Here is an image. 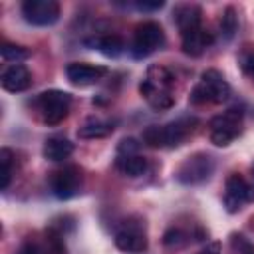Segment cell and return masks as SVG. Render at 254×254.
Returning a JSON list of instances; mask_svg holds the SVG:
<instances>
[{
	"label": "cell",
	"mask_w": 254,
	"mask_h": 254,
	"mask_svg": "<svg viewBox=\"0 0 254 254\" xmlns=\"http://www.w3.org/2000/svg\"><path fill=\"white\" fill-rule=\"evenodd\" d=\"M173 83H175L173 73L165 65L155 64V65H149L145 79L139 83V91L153 109L165 111L175 105Z\"/></svg>",
	"instance_id": "obj_1"
},
{
	"label": "cell",
	"mask_w": 254,
	"mask_h": 254,
	"mask_svg": "<svg viewBox=\"0 0 254 254\" xmlns=\"http://www.w3.org/2000/svg\"><path fill=\"white\" fill-rule=\"evenodd\" d=\"M196 125V117H179L165 125H149L143 131V143L153 149H175L181 147L189 135H192Z\"/></svg>",
	"instance_id": "obj_2"
},
{
	"label": "cell",
	"mask_w": 254,
	"mask_h": 254,
	"mask_svg": "<svg viewBox=\"0 0 254 254\" xmlns=\"http://www.w3.org/2000/svg\"><path fill=\"white\" fill-rule=\"evenodd\" d=\"M228 97H230V85L224 79V75L218 69H206L192 87L189 101L192 105H204V103H224Z\"/></svg>",
	"instance_id": "obj_3"
},
{
	"label": "cell",
	"mask_w": 254,
	"mask_h": 254,
	"mask_svg": "<svg viewBox=\"0 0 254 254\" xmlns=\"http://www.w3.org/2000/svg\"><path fill=\"white\" fill-rule=\"evenodd\" d=\"M113 242H115L117 250H121L125 254H141V252H145L147 246H149L145 220L141 216L125 218L121 222V226L115 230Z\"/></svg>",
	"instance_id": "obj_4"
},
{
	"label": "cell",
	"mask_w": 254,
	"mask_h": 254,
	"mask_svg": "<svg viewBox=\"0 0 254 254\" xmlns=\"http://www.w3.org/2000/svg\"><path fill=\"white\" fill-rule=\"evenodd\" d=\"M36 107L46 125H60L71 109V95L62 89H48L36 97Z\"/></svg>",
	"instance_id": "obj_5"
},
{
	"label": "cell",
	"mask_w": 254,
	"mask_h": 254,
	"mask_svg": "<svg viewBox=\"0 0 254 254\" xmlns=\"http://www.w3.org/2000/svg\"><path fill=\"white\" fill-rule=\"evenodd\" d=\"M214 157L208 155V153H192L189 155L175 171V179L181 183V185H200L204 181H208L214 173Z\"/></svg>",
	"instance_id": "obj_6"
},
{
	"label": "cell",
	"mask_w": 254,
	"mask_h": 254,
	"mask_svg": "<svg viewBox=\"0 0 254 254\" xmlns=\"http://www.w3.org/2000/svg\"><path fill=\"white\" fill-rule=\"evenodd\" d=\"M208 135L212 145L216 147H226L230 145L242 131V111L232 107L222 111L220 115H214L208 123Z\"/></svg>",
	"instance_id": "obj_7"
},
{
	"label": "cell",
	"mask_w": 254,
	"mask_h": 254,
	"mask_svg": "<svg viewBox=\"0 0 254 254\" xmlns=\"http://www.w3.org/2000/svg\"><path fill=\"white\" fill-rule=\"evenodd\" d=\"M163 44H165V32H163L161 24H157L153 20H147V22H143L135 28L131 54H133L135 60H143V58L151 56L153 52H157Z\"/></svg>",
	"instance_id": "obj_8"
},
{
	"label": "cell",
	"mask_w": 254,
	"mask_h": 254,
	"mask_svg": "<svg viewBox=\"0 0 254 254\" xmlns=\"http://www.w3.org/2000/svg\"><path fill=\"white\" fill-rule=\"evenodd\" d=\"M224 208L234 214L242 210L246 204L254 202V187L238 173H232L224 183V196H222Z\"/></svg>",
	"instance_id": "obj_9"
},
{
	"label": "cell",
	"mask_w": 254,
	"mask_h": 254,
	"mask_svg": "<svg viewBox=\"0 0 254 254\" xmlns=\"http://www.w3.org/2000/svg\"><path fill=\"white\" fill-rule=\"evenodd\" d=\"M22 16L32 26H54L60 20V4L56 0H26L22 2Z\"/></svg>",
	"instance_id": "obj_10"
},
{
	"label": "cell",
	"mask_w": 254,
	"mask_h": 254,
	"mask_svg": "<svg viewBox=\"0 0 254 254\" xmlns=\"http://www.w3.org/2000/svg\"><path fill=\"white\" fill-rule=\"evenodd\" d=\"M52 194L60 200H69L81 190V171L77 167H64L50 175Z\"/></svg>",
	"instance_id": "obj_11"
},
{
	"label": "cell",
	"mask_w": 254,
	"mask_h": 254,
	"mask_svg": "<svg viewBox=\"0 0 254 254\" xmlns=\"http://www.w3.org/2000/svg\"><path fill=\"white\" fill-rule=\"evenodd\" d=\"M105 75H107L105 65H93V64H85V62H71L65 65V77L69 79V83H73L77 87L95 85Z\"/></svg>",
	"instance_id": "obj_12"
},
{
	"label": "cell",
	"mask_w": 254,
	"mask_h": 254,
	"mask_svg": "<svg viewBox=\"0 0 254 254\" xmlns=\"http://www.w3.org/2000/svg\"><path fill=\"white\" fill-rule=\"evenodd\" d=\"M212 42H214L212 32H208L202 26L196 28V30H192V32H189V34H183L181 36V48H183V52L187 56H192V58L202 56L212 46Z\"/></svg>",
	"instance_id": "obj_13"
},
{
	"label": "cell",
	"mask_w": 254,
	"mask_h": 254,
	"mask_svg": "<svg viewBox=\"0 0 254 254\" xmlns=\"http://www.w3.org/2000/svg\"><path fill=\"white\" fill-rule=\"evenodd\" d=\"M0 83L6 91L10 93H20V91H26L30 85H32V73L26 65L22 64H14L10 67H6L2 71V77H0Z\"/></svg>",
	"instance_id": "obj_14"
},
{
	"label": "cell",
	"mask_w": 254,
	"mask_h": 254,
	"mask_svg": "<svg viewBox=\"0 0 254 254\" xmlns=\"http://www.w3.org/2000/svg\"><path fill=\"white\" fill-rule=\"evenodd\" d=\"M173 18H175V24H177L181 36L202 26L200 24L202 22V10L196 4H181V6H177L173 10Z\"/></svg>",
	"instance_id": "obj_15"
},
{
	"label": "cell",
	"mask_w": 254,
	"mask_h": 254,
	"mask_svg": "<svg viewBox=\"0 0 254 254\" xmlns=\"http://www.w3.org/2000/svg\"><path fill=\"white\" fill-rule=\"evenodd\" d=\"M73 153V143L64 137V135H52L44 141V147H42V155L48 159V161H54V163H60V161H65L69 159Z\"/></svg>",
	"instance_id": "obj_16"
},
{
	"label": "cell",
	"mask_w": 254,
	"mask_h": 254,
	"mask_svg": "<svg viewBox=\"0 0 254 254\" xmlns=\"http://www.w3.org/2000/svg\"><path fill=\"white\" fill-rule=\"evenodd\" d=\"M149 163L141 153H117L115 169L125 177H141L147 171Z\"/></svg>",
	"instance_id": "obj_17"
},
{
	"label": "cell",
	"mask_w": 254,
	"mask_h": 254,
	"mask_svg": "<svg viewBox=\"0 0 254 254\" xmlns=\"http://www.w3.org/2000/svg\"><path fill=\"white\" fill-rule=\"evenodd\" d=\"M85 44L91 46L93 50L101 52V54L107 56V58H117V56H121L123 50H125V42H123V38L117 36V34L97 36V38H93V40H87Z\"/></svg>",
	"instance_id": "obj_18"
},
{
	"label": "cell",
	"mask_w": 254,
	"mask_h": 254,
	"mask_svg": "<svg viewBox=\"0 0 254 254\" xmlns=\"http://www.w3.org/2000/svg\"><path fill=\"white\" fill-rule=\"evenodd\" d=\"M113 121L101 119V117H89L83 121V125L77 129L79 139H101L113 133Z\"/></svg>",
	"instance_id": "obj_19"
},
{
	"label": "cell",
	"mask_w": 254,
	"mask_h": 254,
	"mask_svg": "<svg viewBox=\"0 0 254 254\" xmlns=\"http://www.w3.org/2000/svg\"><path fill=\"white\" fill-rule=\"evenodd\" d=\"M190 238H192V234H189L187 230H183V228H179V226H171L165 234H163V244L167 246V248H183L185 244H189L190 242Z\"/></svg>",
	"instance_id": "obj_20"
},
{
	"label": "cell",
	"mask_w": 254,
	"mask_h": 254,
	"mask_svg": "<svg viewBox=\"0 0 254 254\" xmlns=\"http://www.w3.org/2000/svg\"><path fill=\"white\" fill-rule=\"evenodd\" d=\"M14 157H12V151L10 149H0V189L2 190H6L8 189V185H10V181H12V167H14V161H12Z\"/></svg>",
	"instance_id": "obj_21"
},
{
	"label": "cell",
	"mask_w": 254,
	"mask_h": 254,
	"mask_svg": "<svg viewBox=\"0 0 254 254\" xmlns=\"http://www.w3.org/2000/svg\"><path fill=\"white\" fill-rule=\"evenodd\" d=\"M236 30H238V14L232 6H226L220 18V32L226 40H230L236 34Z\"/></svg>",
	"instance_id": "obj_22"
},
{
	"label": "cell",
	"mask_w": 254,
	"mask_h": 254,
	"mask_svg": "<svg viewBox=\"0 0 254 254\" xmlns=\"http://www.w3.org/2000/svg\"><path fill=\"white\" fill-rule=\"evenodd\" d=\"M0 54H2V58L6 62H16V64H20V62H24V60L30 58V50L28 48L18 46V44H8V42L2 44Z\"/></svg>",
	"instance_id": "obj_23"
},
{
	"label": "cell",
	"mask_w": 254,
	"mask_h": 254,
	"mask_svg": "<svg viewBox=\"0 0 254 254\" xmlns=\"http://www.w3.org/2000/svg\"><path fill=\"white\" fill-rule=\"evenodd\" d=\"M46 244L52 254H65V244H64V234L56 226H50L46 230Z\"/></svg>",
	"instance_id": "obj_24"
},
{
	"label": "cell",
	"mask_w": 254,
	"mask_h": 254,
	"mask_svg": "<svg viewBox=\"0 0 254 254\" xmlns=\"http://www.w3.org/2000/svg\"><path fill=\"white\" fill-rule=\"evenodd\" d=\"M240 65H242V71L254 81V52H248L240 58Z\"/></svg>",
	"instance_id": "obj_25"
},
{
	"label": "cell",
	"mask_w": 254,
	"mask_h": 254,
	"mask_svg": "<svg viewBox=\"0 0 254 254\" xmlns=\"http://www.w3.org/2000/svg\"><path fill=\"white\" fill-rule=\"evenodd\" d=\"M18 254H42V250H40V246H38L36 242H32V240H26V242L20 246Z\"/></svg>",
	"instance_id": "obj_26"
},
{
	"label": "cell",
	"mask_w": 254,
	"mask_h": 254,
	"mask_svg": "<svg viewBox=\"0 0 254 254\" xmlns=\"http://www.w3.org/2000/svg\"><path fill=\"white\" fill-rule=\"evenodd\" d=\"M135 6L139 8V10H159V8H163L165 6V2H135Z\"/></svg>",
	"instance_id": "obj_27"
},
{
	"label": "cell",
	"mask_w": 254,
	"mask_h": 254,
	"mask_svg": "<svg viewBox=\"0 0 254 254\" xmlns=\"http://www.w3.org/2000/svg\"><path fill=\"white\" fill-rule=\"evenodd\" d=\"M196 254H220V242H210L202 250H198Z\"/></svg>",
	"instance_id": "obj_28"
},
{
	"label": "cell",
	"mask_w": 254,
	"mask_h": 254,
	"mask_svg": "<svg viewBox=\"0 0 254 254\" xmlns=\"http://www.w3.org/2000/svg\"><path fill=\"white\" fill-rule=\"evenodd\" d=\"M240 254H254V246H252V244H248V246H246V248H244Z\"/></svg>",
	"instance_id": "obj_29"
},
{
	"label": "cell",
	"mask_w": 254,
	"mask_h": 254,
	"mask_svg": "<svg viewBox=\"0 0 254 254\" xmlns=\"http://www.w3.org/2000/svg\"><path fill=\"white\" fill-rule=\"evenodd\" d=\"M252 175H254V165H252Z\"/></svg>",
	"instance_id": "obj_30"
}]
</instances>
